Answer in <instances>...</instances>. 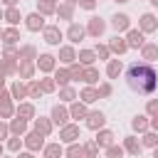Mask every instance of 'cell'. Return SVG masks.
Returning a JSON list of instances; mask_svg holds the SVG:
<instances>
[{
    "label": "cell",
    "mask_w": 158,
    "mask_h": 158,
    "mask_svg": "<svg viewBox=\"0 0 158 158\" xmlns=\"http://www.w3.org/2000/svg\"><path fill=\"white\" fill-rule=\"evenodd\" d=\"M126 81H128V86H131L133 91H138V94H151V91L158 86V74H156L151 67H146V64H133V67H128V72H126Z\"/></svg>",
    "instance_id": "cell-1"
}]
</instances>
